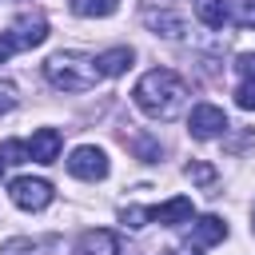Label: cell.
I'll return each mask as SVG.
<instances>
[{
  "label": "cell",
  "instance_id": "d6986e66",
  "mask_svg": "<svg viewBox=\"0 0 255 255\" xmlns=\"http://www.w3.org/2000/svg\"><path fill=\"white\" fill-rule=\"evenodd\" d=\"M120 219H124L128 227H147V219H151V207H124V211H120Z\"/></svg>",
  "mask_w": 255,
  "mask_h": 255
},
{
  "label": "cell",
  "instance_id": "52a82bcc",
  "mask_svg": "<svg viewBox=\"0 0 255 255\" xmlns=\"http://www.w3.org/2000/svg\"><path fill=\"white\" fill-rule=\"evenodd\" d=\"M80 255H135L116 231L108 227H96V231H84L80 235Z\"/></svg>",
  "mask_w": 255,
  "mask_h": 255
},
{
  "label": "cell",
  "instance_id": "3957f363",
  "mask_svg": "<svg viewBox=\"0 0 255 255\" xmlns=\"http://www.w3.org/2000/svg\"><path fill=\"white\" fill-rule=\"evenodd\" d=\"M8 195H12V203L24 207V211H44L56 191H52L48 179H28V175H20V179L8 183Z\"/></svg>",
  "mask_w": 255,
  "mask_h": 255
},
{
  "label": "cell",
  "instance_id": "8fae6325",
  "mask_svg": "<svg viewBox=\"0 0 255 255\" xmlns=\"http://www.w3.org/2000/svg\"><path fill=\"white\" fill-rule=\"evenodd\" d=\"M131 60H135V52H131V48H108V52H100V56H96L100 76H124V72L131 68Z\"/></svg>",
  "mask_w": 255,
  "mask_h": 255
},
{
  "label": "cell",
  "instance_id": "5b68a950",
  "mask_svg": "<svg viewBox=\"0 0 255 255\" xmlns=\"http://www.w3.org/2000/svg\"><path fill=\"white\" fill-rule=\"evenodd\" d=\"M187 131H191L195 139H215V135H223V131H227L223 108H215V104H195L191 116H187Z\"/></svg>",
  "mask_w": 255,
  "mask_h": 255
},
{
  "label": "cell",
  "instance_id": "2e32d148",
  "mask_svg": "<svg viewBox=\"0 0 255 255\" xmlns=\"http://www.w3.org/2000/svg\"><path fill=\"white\" fill-rule=\"evenodd\" d=\"M0 159H4V163H24V159H32V155H28V143L4 139V143H0Z\"/></svg>",
  "mask_w": 255,
  "mask_h": 255
},
{
  "label": "cell",
  "instance_id": "277c9868",
  "mask_svg": "<svg viewBox=\"0 0 255 255\" xmlns=\"http://www.w3.org/2000/svg\"><path fill=\"white\" fill-rule=\"evenodd\" d=\"M68 171H72L76 179L96 183V179H104V175H108V151H104V147L84 143V147H76V151L68 155Z\"/></svg>",
  "mask_w": 255,
  "mask_h": 255
},
{
  "label": "cell",
  "instance_id": "ac0fdd59",
  "mask_svg": "<svg viewBox=\"0 0 255 255\" xmlns=\"http://www.w3.org/2000/svg\"><path fill=\"white\" fill-rule=\"evenodd\" d=\"M0 255H40V247L32 239H8V243H0Z\"/></svg>",
  "mask_w": 255,
  "mask_h": 255
},
{
  "label": "cell",
  "instance_id": "5bb4252c",
  "mask_svg": "<svg viewBox=\"0 0 255 255\" xmlns=\"http://www.w3.org/2000/svg\"><path fill=\"white\" fill-rule=\"evenodd\" d=\"M128 147H131V151H135V159H143V163H159V155H163V143H159V139H151V135H143V131H139V135H131V139H128Z\"/></svg>",
  "mask_w": 255,
  "mask_h": 255
},
{
  "label": "cell",
  "instance_id": "603a6c76",
  "mask_svg": "<svg viewBox=\"0 0 255 255\" xmlns=\"http://www.w3.org/2000/svg\"><path fill=\"white\" fill-rule=\"evenodd\" d=\"M235 68L243 72V80H255V52H243V56L235 60Z\"/></svg>",
  "mask_w": 255,
  "mask_h": 255
},
{
  "label": "cell",
  "instance_id": "d4e9b609",
  "mask_svg": "<svg viewBox=\"0 0 255 255\" xmlns=\"http://www.w3.org/2000/svg\"><path fill=\"white\" fill-rule=\"evenodd\" d=\"M163 255H195V251H179V247H167Z\"/></svg>",
  "mask_w": 255,
  "mask_h": 255
},
{
  "label": "cell",
  "instance_id": "7a4b0ae2",
  "mask_svg": "<svg viewBox=\"0 0 255 255\" xmlns=\"http://www.w3.org/2000/svg\"><path fill=\"white\" fill-rule=\"evenodd\" d=\"M44 76L60 92H92L100 84V64L84 52H56L44 60Z\"/></svg>",
  "mask_w": 255,
  "mask_h": 255
},
{
  "label": "cell",
  "instance_id": "9a60e30c",
  "mask_svg": "<svg viewBox=\"0 0 255 255\" xmlns=\"http://www.w3.org/2000/svg\"><path fill=\"white\" fill-rule=\"evenodd\" d=\"M68 8L76 16H112L120 8V0H68Z\"/></svg>",
  "mask_w": 255,
  "mask_h": 255
},
{
  "label": "cell",
  "instance_id": "6da1fadb",
  "mask_svg": "<svg viewBox=\"0 0 255 255\" xmlns=\"http://www.w3.org/2000/svg\"><path fill=\"white\" fill-rule=\"evenodd\" d=\"M131 100H135V108H139L143 116H151V120H175V116L183 112V104H187V84H183L171 68H151V72L139 76Z\"/></svg>",
  "mask_w": 255,
  "mask_h": 255
},
{
  "label": "cell",
  "instance_id": "e0dca14e",
  "mask_svg": "<svg viewBox=\"0 0 255 255\" xmlns=\"http://www.w3.org/2000/svg\"><path fill=\"white\" fill-rule=\"evenodd\" d=\"M187 179H195L199 187H211V183H215V167L203 163V159H191V163H187Z\"/></svg>",
  "mask_w": 255,
  "mask_h": 255
},
{
  "label": "cell",
  "instance_id": "4fadbf2b",
  "mask_svg": "<svg viewBox=\"0 0 255 255\" xmlns=\"http://www.w3.org/2000/svg\"><path fill=\"white\" fill-rule=\"evenodd\" d=\"M147 28L155 32V36H167V40H179L183 36V20L175 16V12H147Z\"/></svg>",
  "mask_w": 255,
  "mask_h": 255
},
{
  "label": "cell",
  "instance_id": "44dd1931",
  "mask_svg": "<svg viewBox=\"0 0 255 255\" xmlns=\"http://www.w3.org/2000/svg\"><path fill=\"white\" fill-rule=\"evenodd\" d=\"M235 24H239V28H255V0H239Z\"/></svg>",
  "mask_w": 255,
  "mask_h": 255
},
{
  "label": "cell",
  "instance_id": "484cf974",
  "mask_svg": "<svg viewBox=\"0 0 255 255\" xmlns=\"http://www.w3.org/2000/svg\"><path fill=\"white\" fill-rule=\"evenodd\" d=\"M0 175H4V159H0Z\"/></svg>",
  "mask_w": 255,
  "mask_h": 255
},
{
  "label": "cell",
  "instance_id": "7402d4cb",
  "mask_svg": "<svg viewBox=\"0 0 255 255\" xmlns=\"http://www.w3.org/2000/svg\"><path fill=\"white\" fill-rule=\"evenodd\" d=\"M12 108H16V84L0 80V116H4V112H12Z\"/></svg>",
  "mask_w": 255,
  "mask_h": 255
},
{
  "label": "cell",
  "instance_id": "ffe728a7",
  "mask_svg": "<svg viewBox=\"0 0 255 255\" xmlns=\"http://www.w3.org/2000/svg\"><path fill=\"white\" fill-rule=\"evenodd\" d=\"M235 104H239L243 112H255V80H243V84L235 88Z\"/></svg>",
  "mask_w": 255,
  "mask_h": 255
},
{
  "label": "cell",
  "instance_id": "9c48e42d",
  "mask_svg": "<svg viewBox=\"0 0 255 255\" xmlns=\"http://www.w3.org/2000/svg\"><path fill=\"white\" fill-rule=\"evenodd\" d=\"M28 155H32L36 163H56V155H60V131H56V128H40V131H32V139H28Z\"/></svg>",
  "mask_w": 255,
  "mask_h": 255
},
{
  "label": "cell",
  "instance_id": "cb8c5ba5",
  "mask_svg": "<svg viewBox=\"0 0 255 255\" xmlns=\"http://www.w3.org/2000/svg\"><path fill=\"white\" fill-rule=\"evenodd\" d=\"M12 52H20V44H16V40H12L8 32H4V36H0V64H4V60H8Z\"/></svg>",
  "mask_w": 255,
  "mask_h": 255
},
{
  "label": "cell",
  "instance_id": "ba28073f",
  "mask_svg": "<svg viewBox=\"0 0 255 255\" xmlns=\"http://www.w3.org/2000/svg\"><path fill=\"white\" fill-rule=\"evenodd\" d=\"M191 215H195V207H191V199H187V195H175V199H167V203L151 207V223H163V227L191 223Z\"/></svg>",
  "mask_w": 255,
  "mask_h": 255
},
{
  "label": "cell",
  "instance_id": "7c38bea8",
  "mask_svg": "<svg viewBox=\"0 0 255 255\" xmlns=\"http://www.w3.org/2000/svg\"><path fill=\"white\" fill-rule=\"evenodd\" d=\"M195 16L207 24V28H223L231 20V4L227 0H195Z\"/></svg>",
  "mask_w": 255,
  "mask_h": 255
},
{
  "label": "cell",
  "instance_id": "8992f818",
  "mask_svg": "<svg viewBox=\"0 0 255 255\" xmlns=\"http://www.w3.org/2000/svg\"><path fill=\"white\" fill-rule=\"evenodd\" d=\"M8 36L20 44V52H24V48H40V44L48 40V20H44L40 12H20V16L12 20Z\"/></svg>",
  "mask_w": 255,
  "mask_h": 255
},
{
  "label": "cell",
  "instance_id": "30bf717a",
  "mask_svg": "<svg viewBox=\"0 0 255 255\" xmlns=\"http://www.w3.org/2000/svg\"><path fill=\"white\" fill-rule=\"evenodd\" d=\"M219 239H227V223H223L219 215H203L199 223H191V235H187L191 247H211V243H219Z\"/></svg>",
  "mask_w": 255,
  "mask_h": 255
}]
</instances>
